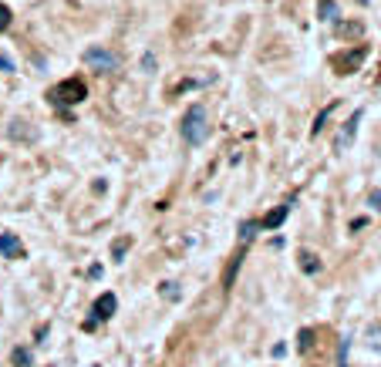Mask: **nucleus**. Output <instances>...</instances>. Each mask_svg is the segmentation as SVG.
<instances>
[{
  "instance_id": "20",
  "label": "nucleus",
  "mask_w": 381,
  "mask_h": 367,
  "mask_svg": "<svg viewBox=\"0 0 381 367\" xmlns=\"http://www.w3.org/2000/svg\"><path fill=\"white\" fill-rule=\"evenodd\" d=\"M368 202H371V206H375V209L381 213V189H371V196H368Z\"/></svg>"
},
{
  "instance_id": "12",
  "label": "nucleus",
  "mask_w": 381,
  "mask_h": 367,
  "mask_svg": "<svg viewBox=\"0 0 381 367\" xmlns=\"http://www.w3.org/2000/svg\"><path fill=\"white\" fill-rule=\"evenodd\" d=\"M11 361H14V367H31V351L28 347H14Z\"/></svg>"
},
{
  "instance_id": "14",
  "label": "nucleus",
  "mask_w": 381,
  "mask_h": 367,
  "mask_svg": "<svg viewBox=\"0 0 381 367\" xmlns=\"http://www.w3.org/2000/svg\"><path fill=\"white\" fill-rule=\"evenodd\" d=\"M297 347H301V354H307L310 351V347H314V330H301V334H297Z\"/></svg>"
},
{
  "instance_id": "8",
  "label": "nucleus",
  "mask_w": 381,
  "mask_h": 367,
  "mask_svg": "<svg viewBox=\"0 0 381 367\" xmlns=\"http://www.w3.org/2000/svg\"><path fill=\"white\" fill-rule=\"evenodd\" d=\"M297 260H301V270H304L307 276H314L320 270V260L310 253V249H301V253H297Z\"/></svg>"
},
{
  "instance_id": "15",
  "label": "nucleus",
  "mask_w": 381,
  "mask_h": 367,
  "mask_svg": "<svg viewBox=\"0 0 381 367\" xmlns=\"http://www.w3.org/2000/svg\"><path fill=\"white\" fill-rule=\"evenodd\" d=\"M331 111H334V105H327V108H324V111L318 115V118H314V132H310V135H320V132H324V122L331 118Z\"/></svg>"
},
{
  "instance_id": "19",
  "label": "nucleus",
  "mask_w": 381,
  "mask_h": 367,
  "mask_svg": "<svg viewBox=\"0 0 381 367\" xmlns=\"http://www.w3.org/2000/svg\"><path fill=\"white\" fill-rule=\"evenodd\" d=\"M361 31H365L361 24H341V34H348V37H358Z\"/></svg>"
},
{
  "instance_id": "11",
  "label": "nucleus",
  "mask_w": 381,
  "mask_h": 367,
  "mask_svg": "<svg viewBox=\"0 0 381 367\" xmlns=\"http://www.w3.org/2000/svg\"><path fill=\"white\" fill-rule=\"evenodd\" d=\"M159 293H162V297H166L169 304H176V300H179V297H183V290H179V283H172V280H166V283H162V287H159Z\"/></svg>"
},
{
  "instance_id": "9",
  "label": "nucleus",
  "mask_w": 381,
  "mask_h": 367,
  "mask_svg": "<svg viewBox=\"0 0 381 367\" xmlns=\"http://www.w3.org/2000/svg\"><path fill=\"white\" fill-rule=\"evenodd\" d=\"M358 122H361V111H354V115H351L348 128H344V132H341V138H337V149H344V145H351V138H354V132H358Z\"/></svg>"
},
{
  "instance_id": "6",
  "label": "nucleus",
  "mask_w": 381,
  "mask_h": 367,
  "mask_svg": "<svg viewBox=\"0 0 381 367\" xmlns=\"http://www.w3.org/2000/svg\"><path fill=\"white\" fill-rule=\"evenodd\" d=\"M0 253L7 260H17V256H24V246H20V240H17L14 232H0Z\"/></svg>"
},
{
  "instance_id": "2",
  "label": "nucleus",
  "mask_w": 381,
  "mask_h": 367,
  "mask_svg": "<svg viewBox=\"0 0 381 367\" xmlns=\"http://www.w3.org/2000/svg\"><path fill=\"white\" fill-rule=\"evenodd\" d=\"M85 98H88V85H85L81 77H64L61 85L51 88V101H54V105H78V101H85Z\"/></svg>"
},
{
  "instance_id": "17",
  "label": "nucleus",
  "mask_w": 381,
  "mask_h": 367,
  "mask_svg": "<svg viewBox=\"0 0 381 367\" xmlns=\"http://www.w3.org/2000/svg\"><path fill=\"white\" fill-rule=\"evenodd\" d=\"M334 17H337V7L331 4V0H327V4L320 7V20H334Z\"/></svg>"
},
{
  "instance_id": "7",
  "label": "nucleus",
  "mask_w": 381,
  "mask_h": 367,
  "mask_svg": "<svg viewBox=\"0 0 381 367\" xmlns=\"http://www.w3.org/2000/svg\"><path fill=\"white\" fill-rule=\"evenodd\" d=\"M290 209H294V199H290V202H284V206H277L274 213L267 216V219H263L260 226H263V230H280V226H284V219H287V216H290Z\"/></svg>"
},
{
  "instance_id": "18",
  "label": "nucleus",
  "mask_w": 381,
  "mask_h": 367,
  "mask_svg": "<svg viewBox=\"0 0 381 367\" xmlns=\"http://www.w3.org/2000/svg\"><path fill=\"white\" fill-rule=\"evenodd\" d=\"M11 7H4V4H0V31H7V27H11Z\"/></svg>"
},
{
  "instance_id": "21",
  "label": "nucleus",
  "mask_w": 381,
  "mask_h": 367,
  "mask_svg": "<svg viewBox=\"0 0 381 367\" xmlns=\"http://www.w3.org/2000/svg\"><path fill=\"white\" fill-rule=\"evenodd\" d=\"M0 71H14V61H11V58H4V54H0Z\"/></svg>"
},
{
  "instance_id": "3",
  "label": "nucleus",
  "mask_w": 381,
  "mask_h": 367,
  "mask_svg": "<svg viewBox=\"0 0 381 367\" xmlns=\"http://www.w3.org/2000/svg\"><path fill=\"white\" fill-rule=\"evenodd\" d=\"M85 64L95 68V71H119V58L105 51V47H88L85 51Z\"/></svg>"
},
{
  "instance_id": "1",
  "label": "nucleus",
  "mask_w": 381,
  "mask_h": 367,
  "mask_svg": "<svg viewBox=\"0 0 381 367\" xmlns=\"http://www.w3.org/2000/svg\"><path fill=\"white\" fill-rule=\"evenodd\" d=\"M183 138L189 145H202L210 138V115L202 105H189V111L183 115Z\"/></svg>"
},
{
  "instance_id": "5",
  "label": "nucleus",
  "mask_w": 381,
  "mask_h": 367,
  "mask_svg": "<svg viewBox=\"0 0 381 367\" xmlns=\"http://www.w3.org/2000/svg\"><path fill=\"white\" fill-rule=\"evenodd\" d=\"M115 310H119L115 293H102V297L95 300V306H92V323H88V327H95V321H108V317H115Z\"/></svg>"
},
{
  "instance_id": "16",
  "label": "nucleus",
  "mask_w": 381,
  "mask_h": 367,
  "mask_svg": "<svg viewBox=\"0 0 381 367\" xmlns=\"http://www.w3.org/2000/svg\"><path fill=\"white\" fill-rule=\"evenodd\" d=\"M257 230H260V223H243V232H240V240H243V246L257 236Z\"/></svg>"
},
{
  "instance_id": "10",
  "label": "nucleus",
  "mask_w": 381,
  "mask_h": 367,
  "mask_svg": "<svg viewBox=\"0 0 381 367\" xmlns=\"http://www.w3.org/2000/svg\"><path fill=\"white\" fill-rule=\"evenodd\" d=\"M365 337H368V347H371L375 354H381V323H371Z\"/></svg>"
},
{
  "instance_id": "4",
  "label": "nucleus",
  "mask_w": 381,
  "mask_h": 367,
  "mask_svg": "<svg viewBox=\"0 0 381 367\" xmlns=\"http://www.w3.org/2000/svg\"><path fill=\"white\" fill-rule=\"evenodd\" d=\"M365 58H368V47H365V44H358L354 51H348L344 58H334L337 75H354V71H361V64H365Z\"/></svg>"
},
{
  "instance_id": "13",
  "label": "nucleus",
  "mask_w": 381,
  "mask_h": 367,
  "mask_svg": "<svg viewBox=\"0 0 381 367\" xmlns=\"http://www.w3.org/2000/svg\"><path fill=\"white\" fill-rule=\"evenodd\" d=\"M240 263H243V253H236L233 256V263H229V270H226V276H223V287H233V276H236V270H240Z\"/></svg>"
}]
</instances>
